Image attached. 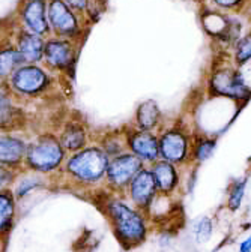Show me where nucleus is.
Here are the masks:
<instances>
[{"label":"nucleus","mask_w":251,"mask_h":252,"mask_svg":"<svg viewBox=\"0 0 251 252\" xmlns=\"http://www.w3.org/2000/svg\"><path fill=\"white\" fill-rule=\"evenodd\" d=\"M26 62L15 44H0V81H8V78Z\"/></svg>","instance_id":"nucleus-20"},{"label":"nucleus","mask_w":251,"mask_h":252,"mask_svg":"<svg viewBox=\"0 0 251 252\" xmlns=\"http://www.w3.org/2000/svg\"><path fill=\"white\" fill-rule=\"evenodd\" d=\"M12 179H14V173L9 168L0 165V189H3V186L9 183Z\"/></svg>","instance_id":"nucleus-29"},{"label":"nucleus","mask_w":251,"mask_h":252,"mask_svg":"<svg viewBox=\"0 0 251 252\" xmlns=\"http://www.w3.org/2000/svg\"><path fill=\"white\" fill-rule=\"evenodd\" d=\"M147 167L153 176L158 194L170 195L180 185V174H179L178 165H175L169 161H164V159H158Z\"/></svg>","instance_id":"nucleus-16"},{"label":"nucleus","mask_w":251,"mask_h":252,"mask_svg":"<svg viewBox=\"0 0 251 252\" xmlns=\"http://www.w3.org/2000/svg\"><path fill=\"white\" fill-rule=\"evenodd\" d=\"M144 162L131 152H122L116 156H111L108 161L106 177L108 183L117 189L128 188L131 180L144 168Z\"/></svg>","instance_id":"nucleus-10"},{"label":"nucleus","mask_w":251,"mask_h":252,"mask_svg":"<svg viewBox=\"0 0 251 252\" xmlns=\"http://www.w3.org/2000/svg\"><path fill=\"white\" fill-rule=\"evenodd\" d=\"M17 94L6 81H0V132H17L26 128V113L17 105Z\"/></svg>","instance_id":"nucleus-11"},{"label":"nucleus","mask_w":251,"mask_h":252,"mask_svg":"<svg viewBox=\"0 0 251 252\" xmlns=\"http://www.w3.org/2000/svg\"><path fill=\"white\" fill-rule=\"evenodd\" d=\"M128 191L133 203L137 207L146 209L152 204L155 197L158 195V189H156L153 176L147 165L142 168L140 173L131 180V183L128 185Z\"/></svg>","instance_id":"nucleus-14"},{"label":"nucleus","mask_w":251,"mask_h":252,"mask_svg":"<svg viewBox=\"0 0 251 252\" xmlns=\"http://www.w3.org/2000/svg\"><path fill=\"white\" fill-rule=\"evenodd\" d=\"M20 53L24 56L27 63H39L44 59V47H45V36L34 33L24 27L15 33V42Z\"/></svg>","instance_id":"nucleus-18"},{"label":"nucleus","mask_w":251,"mask_h":252,"mask_svg":"<svg viewBox=\"0 0 251 252\" xmlns=\"http://www.w3.org/2000/svg\"><path fill=\"white\" fill-rule=\"evenodd\" d=\"M245 189H247V177H238L230 183L227 191V206L232 210H238L241 207L245 197Z\"/></svg>","instance_id":"nucleus-25"},{"label":"nucleus","mask_w":251,"mask_h":252,"mask_svg":"<svg viewBox=\"0 0 251 252\" xmlns=\"http://www.w3.org/2000/svg\"><path fill=\"white\" fill-rule=\"evenodd\" d=\"M227 54L232 63L238 68H242L251 62V26L235 41Z\"/></svg>","instance_id":"nucleus-21"},{"label":"nucleus","mask_w":251,"mask_h":252,"mask_svg":"<svg viewBox=\"0 0 251 252\" xmlns=\"http://www.w3.org/2000/svg\"><path fill=\"white\" fill-rule=\"evenodd\" d=\"M41 183L36 180V179H27V180H23L18 186H17V195L21 197L24 194H27L29 191H32L36 186H39Z\"/></svg>","instance_id":"nucleus-28"},{"label":"nucleus","mask_w":251,"mask_h":252,"mask_svg":"<svg viewBox=\"0 0 251 252\" xmlns=\"http://www.w3.org/2000/svg\"><path fill=\"white\" fill-rule=\"evenodd\" d=\"M83 41L53 36L45 39L44 47V63L51 72L67 74L74 77V68L77 65V59Z\"/></svg>","instance_id":"nucleus-7"},{"label":"nucleus","mask_w":251,"mask_h":252,"mask_svg":"<svg viewBox=\"0 0 251 252\" xmlns=\"http://www.w3.org/2000/svg\"><path fill=\"white\" fill-rule=\"evenodd\" d=\"M239 252H251V236H248L244 242H241Z\"/></svg>","instance_id":"nucleus-31"},{"label":"nucleus","mask_w":251,"mask_h":252,"mask_svg":"<svg viewBox=\"0 0 251 252\" xmlns=\"http://www.w3.org/2000/svg\"><path fill=\"white\" fill-rule=\"evenodd\" d=\"M108 212L119 237L127 243H140L146 237L144 220L140 213L122 201H111Z\"/></svg>","instance_id":"nucleus-8"},{"label":"nucleus","mask_w":251,"mask_h":252,"mask_svg":"<svg viewBox=\"0 0 251 252\" xmlns=\"http://www.w3.org/2000/svg\"><path fill=\"white\" fill-rule=\"evenodd\" d=\"M8 86L21 98H39L53 87L51 71H47L39 63H24L9 78Z\"/></svg>","instance_id":"nucleus-5"},{"label":"nucleus","mask_w":251,"mask_h":252,"mask_svg":"<svg viewBox=\"0 0 251 252\" xmlns=\"http://www.w3.org/2000/svg\"><path fill=\"white\" fill-rule=\"evenodd\" d=\"M67 159V150L60 144L57 134L44 132L27 143L26 165L35 173H51Z\"/></svg>","instance_id":"nucleus-3"},{"label":"nucleus","mask_w":251,"mask_h":252,"mask_svg":"<svg viewBox=\"0 0 251 252\" xmlns=\"http://www.w3.org/2000/svg\"><path fill=\"white\" fill-rule=\"evenodd\" d=\"M193 135V123L182 119L169 123L166 122V125L158 131L160 159L169 161L178 167L191 164Z\"/></svg>","instance_id":"nucleus-2"},{"label":"nucleus","mask_w":251,"mask_h":252,"mask_svg":"<svg viewBox=\"0 0 251 252\" xmlns=\"http://www.w3.org/2000/svg\"><path fill=\"white\" fill-rule=\"evenodd\" d=\"M89 128L83 119H67L60 123V129L57 132L59 141L67 152H78L89 144Z\"/></svg>","instance_id":"nucleus-13"},{"label":"nucleus","mask_w":251,"mask_h":252,"mask_svg":"<svg viewBox=\"0 0 251 252\" xmlns=\"http://www.w3.org/2000/svg\"><path fill=\"white\" fill-rule=\"evenodd\" d=\"M110 158L100 146H86L65 162V171L78 182L93 183L106 177Z\"/></svg>","instance_id":"nucleus-4"},{"label":"nucleus","mask_w":251,"mask_h":252,"mask_svg":"<svg viewBox=\"0 0 251 252\" xmlns=\"http://www.w3.org/2000/svg\"><path fill=\"white\" fill-rule=\"evenodd\" d=\"M47 5L48 0H21L17 8V17L21 27L41 36L51 35Z\"/></svg>","instance_id":"nucleus-12"},{"label":"nucleus","mask_w":251,"mask_h":252,"mask_svg":"<svg viewBox=\"0 0 251 252\" xmlns=\"http://www.w3.org/2000/svg\"><path fill=\"white\" fill-rule=\"evenodd\" d=\"M131 125L139 129H143V131L158 132L166 125V117H164V113H163L160 104L155 99L142 101L136 108L134 120Z\"/></svg>","instance_id":"nucleus-15"},{"label":"nucleus","mask_w":251,"mask_h":252,"mask_svg":"<svg viewBox=\"0 0 251 252\" xmlns=\"http://www.w3.org/2000/svg\"><path fill=\"white\" fill-rule=\"evenodd\" d=\"M100 147L108 155V158L116 156L122 152H127V138H125L123 128L107 131L100 140Z\"/></svg>","instance_id":"nucleus-22"},{"label":"nucleus","mask_w":251,"mask_h":252,"mask_svg":"<svg viewBox=\"0 0 251 252\" xmlns=\"http://www.w3.org/2000/svg\"><path fill=\"white\" fill-rule=\"evenodd\" d=\"M216 147H218V137L194 129L193 146H191V164L193 165L205 164L214 156Z\"/></svg>","instance_id":"nucleus-19"},{"label":"nucleus","mask_w":251,"mask_h":252,"mask_svg":"<svg viewBox=\"0 0 251 252\" xmlns=\"http://www.w3.org/2000/svg\"><path fill=\"white\" fill-rule=\"evenodd\" d=\"M212 220L209 216H203L200 218L199 220H196L194 224V228H193V233H194V237L199 243H205L211 239L212 236Z\"/></svg>","instance_id":"nucleus-26"},{"label":"nucleus","mask_w":251,"mask_h":252,"mask_svg":"<svg viewBox=\"0 0 251 252\" xmlns=\"http://www.w3.org/2000/svg\"><path fill=\"white\" fill-rule=\"evenodd\" d=\"M65 2L74 9L77 11L78 14H81L84 17V11H86V6H87V2L89 0H65Z\"/></svg>","instance_id":"nucleus-30"},{"label":"nucleus","mask_w":251,"mask_h":252,"mask_svg":"<svg viewBox=\"0 0 251 252\" xmlns=\"http://www.w3.org/2000/svg\"><path fill=\"white\" fill-rule=\"evenodd\" d=\"M27 141L14 132H0V165L6 168L18 167L24 162Z\"/></svg>","instance_id":"nucleus-17"},{"label":"nucleus","mask_w":251,"mask_h":252,"mask_svg":"<svg viewBox=\"0 0 251 252\" xmlns=\"http://www.w3.org/2000/svg\"><path fill=\"white\" fill-rule=\"evenodd\" d=\"M15 200L11 191L0 189V230H5L9 227L14 218Z\"/></svg>","instance_id":"nucleus-24"},{"label":"nucleus","mask_w":251,"mask_h":252,"mask_svg":"<svg viewBox=\"0 0 251 252\" xmlns=\"http://www.w3.org/2000/svg\"><path fill=\"white\" fill-rule=\"evenodd\" d=\"M48 24L53 36L84 41L86 32L81 23L83 15L74 11L65 0H48Z\"/></svg>","instance_id":"nucleus-6"},{"label":"nucleus","mask_w":251,"mask_h":252,"mask_svg":"<svg viewBox=\"0 0 251 252\" xmlns=\"http://www.w3.org/2000/svg\"><path fill=\"white\" fill-rule=\"evenodd\" d=\"M205 94L223 98L241 107L251 99V89L245 83L241 71L229 59L227 53H219L205 78Z\"/></svg>","instance_id":"nucleus-1"},{"label":"nucleus","mask_w":251,"mask_h":252,"mask_svg":"<svg viewBox=\"0 0 251 252\" xmlns=\"http://www.w3.org/2000/svg\"><path fill=\"white\" fill-rule=\"evenodd\" d=\"M123 131H125V138H127L128 152L140 158L144 162V165H150L152 162L160 159L158 132L143 131L133 125L123 126Z\"/></svg>","instance_id":"nucleus-9"},{"label":"nucleus","mask_w":251,"mask_h":252,"mask_svg":"<svg viewBox=\"0 0 251 252\" xmlns=\"http://www.w3.org/2000/svg\"><path fill=\"white\" fill-rule=\"evenodd\" d=\"M203 6L226 14H248L251 0H203Z\"/></svg>","instance_id":"nucleus-23"},{"label":"nucleus","mask_w":251,"mask_h":252,"mask_svg":"<svg viewBox=\"0 0 251 252\" xmlns=\"http://www.w3.org/2000/svg\"><path fill=\"white\" fill-rule=\"evenodd\" d=\"M107 11V0H89L86 11H84V18H87L90 23H97Z\"/></svg>","instance_id":"nucleus-27"}]
</instances>
